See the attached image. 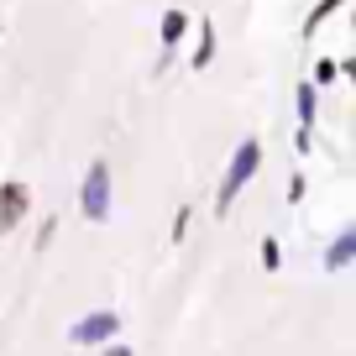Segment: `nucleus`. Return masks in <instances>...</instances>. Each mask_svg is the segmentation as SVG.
<instances>
[{
	"label": "nucleus",
	"instance_id": "nucleus-2",
	"mask_svg": "<svg viewBox=\"0 0 356 356\" xmlns=\"http://www.w3.org/2000/svg\"><path fill=\"white\" fill-rule=\"evenodd\" d=\"M79 215H84L89 225L111 220V163H105V157H95V163L84 168V184H79Z\"/></svg>",
	"mask_w": 356,
	"mask_h": 356
},
{
	"label": "nucleus",
	"instance_id": "nucleus-15",
	"mask_svg": "<svg viewBox=\"0 0 356 356\" xmlns=\"http://www.w3.org/2000/svg\"><path fill=\"white\" fill-rule=\"evenodd\" d=\"M105 356H131L126 346H115V341H105Z\"/></svg>",
	"mask_w": 356,
	"mask_h": 356
},
{
	"label": "nucleus",
	"instance_id": "nucleus-8",
	"mask_svg": "<svg viewBox=\"0 0 356 356\" xmlns=\"http://www.w3.org/2000/svg\"><path fill=\"white\" fill-rule=\"evenodd\" d=\"M346 6H351V0H320V6H309V16H304V26H299L304 42H314V32H320V26L330 22L335 11H346Z\"/></svg>",
	"mask_w": 356,
	"mask_h": 356
},
{
	"label": "nucleus",
	"instance_id": "nucleus-13",
	"mask_svg": "<svg viewBox=\"0 0 356 356\" xmlns=\"http://www.w3.org/2000/svg\"><path fill=\"white\" fill-rule=\"evenodd\" d=\"M53 236H58V215H47V220L37 225V246H47V241H53Z\"/></svg>",
	"mask_w": 356,
	"mask_h": 356
},
{
	"label": "nucleus",
	"instance_id": "nucleus-12",
	"mask_svg": "<svg viewBox=\"0 0 356 356\" xmlns=\"http://www.w3.org/2000/svg\"><path fill=\"white\" fill-rule=\"evenodd\" d=\"M189 236V204H178L173 210V231H168V241H184Z\"/></svg>",
	"mask_w": 356,
	"mask_h": 356
},
{
	"label": "nucleus",
	"instance_id": "nucleus-7",
	"mask_svg": "<svg viewBox=\"0 0 356 356\" xmlns=\"http://www.w3.org/2000/svg\"><path fill=\"white\" fill-rule=\"evenodd\" d=\"M293 105H299V131H314V115H320V89H314L309 79H299Z\"/></svg>",
	"mask_w": 356,
	"mask_h": 356
},
{
	"label": "nucleus",
	"instance_id": "nucleus-6",
	"mask_svg": "<svg viewBox=\"0 0 356 356\" xmlns=\"http://www.w3.org/2000/svg\"><path fill=\"white\" fill-rule=\"evenodd\" d=\"M351 262H356V225H341L330 252H325V273H346Z\"/></svg>",
	"mask_w": 356,
	"mask_h": 356
},
{
	"label": "nucleus",
	"instance_id": "nucleus-4",
	"mask_svg": "<svg viewBox=\"0 0 356 356\" xmlns=\"http://www.w3.org/2000/svg\"><path fill=\"white\" fill-rule=\"evenodd\" d=\"M115 330H121V314L95 309V314H84V320L68 330V341L74 346H105V341H115Z\"/></svg>",
	"mask_w": 356,
	"mask_h": 356
},
{
	"label": "nucleus",
	"instance_id": "nucleus-1",
	"mask_svg": "<svg viewBox=\"0 0 356 356\" xmlns=\"http://www.w3.org/2000/svg\"><path fill=\"white\" fill-rule=\"evenodd\" d=\"M257 168H262V142H257V136H246V142H241V147L231 152L225 173H220V189H215V215H231L236 194H241L246 184L257 178Z\"/></svg>",
	"mask_w": 356,
	"mask_h": 356
},
{
	"label": "nucleus",
	"instance_id": "nucleus-11",
	"mask_svg": "<svg viewBox=\"0 0 356 356\" xmlns=\"http://www.w3.org/2000/svg\"><path fill=\"white\" fill-rule=\"evenodd\" d=\"M262 267H267V273H278V267H283V246L273 241V236L262 241Z\"/></svg>",
	"mask_w": 356,
	"mask_h": 356
},
{
	"label": "nucleus",
	"instance_id": "nucleus-3",
	"mask_svg": "<svg viewBox=\"0 0 356 356\" xmlns=\"http://www.w3.org/2000/svg\"><path fill=\"white\" fill-rule=\"evenodd\" d=\"M26 210H32V189H26L22 178H6V184H0V236L22 231Z\"/></svg>",
	"mask_w": 356,
	"mask_h": 356
},
{
	"label": "nucleus",
	"instance_id": "nucleus-9",
	"mask_svg": "<svg viewBox=\"0 0 356 356\" xmlns=\"http://www.w3.org/2000/svg\"><path fill=\"white\" fill-rule=\"evenodd\" d=\"M200 26V42H194V53H189V68H210L215 63V26L210 22H194Z\"/></svg>",
	"mask_w": 356,
	"mask_h": 356
},
{
	"label": "nucleus",
	"instance_id": "nucleus-10",
	"mask_svg": "<svg viewBox=\"0 0 356 356\" xmlns=\"http://www.w3.org/2000/svg\"><path fill=\"white\" fill-rule=\"evenodd\" d=\"M335 79H341V58H314V79L309 84L325 89V84H335Z\"/></svg>",
	"mask_w": 356,
	"mask_h": 356
},
{
	"label": "nucleus",
	"instance_id": "nucleus-14",
	"mask_svg": "<svg viewBox=\"0 0 356 356\" xmlns=\"http://www.w3.org/2000/svg\"><path fill=\"white\" fill-rule=\"evenodd\" d=\"M304 189H309V184H304V173H293V178H289V204H299Z\"/></svg>",
	"mask_w": 356,
	"mask_h": 356
},
{
	"label": "nucleus",
	"instance_id": "nucleus-5",
	"mask_svg": "<svg viewBox=\"0 0 356 356\" xmlns=\"http://www.w3.org/2000/svg\"><path fill=\"white\" fill-rule=\"evenodd\" d=\"M189 37V11H163V22H157V42H163V58H157V74H163L168 63H173V53H178V42Z\"/></svg>",
	"mask_w": 356,
	"mask_h": 356
}]
</instances>
